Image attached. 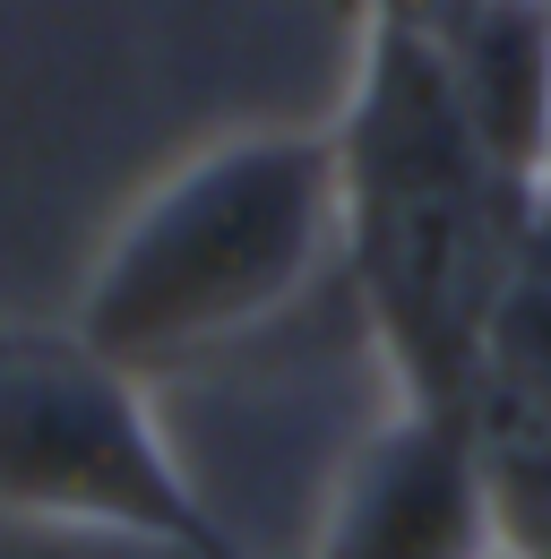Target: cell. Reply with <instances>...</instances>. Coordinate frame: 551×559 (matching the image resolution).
<instances>
[{
    "label": "cell",
    "instance_id": "1",
    "mask_svg": "<svg viewBox=\"0 0 551 559\" xmlns=\"http://www.w3.org/2000/svg\"><path fill=\"white\" fill-rule=\"evenodd\" d=\"M337 130L344 267L397 405L474 414L500 301L517 293L543 199L491 155L413 17L362 26Z\"/></svg>",
    "mask_w": 551,
    "mask_h": 559
},
{
    "label": "cell",
    "instance_id": "2",
    "mask_svg": "<svg viewBox=\"0 0 551 559\" xmlns=\"http://www.w3.org/2000/svg\"><path fill=\"white\" fill-rule=\"evenodd\" d=\"M328 259H344L337 130H250L146 190L78 284L69 336L130 379L181 370L259 336Z\"/></svg>",
    "mask_w": 551,
    "mask_h": 559
},
{
    "label": "cell",
    "instance_id": "3",
    "mask_svg": "<svg viewBox=\"0 0 551 559\" xmlns=\"http://www.w3.org/2000/svg\"><path fill=\"white\" fill-rule=\"evenodd\" d=\"M0 508L35 525L130 534L199 559L224 516L199 499L181 456L146 414V388L78 336L0 328Z\"/></svg>",
    "mask_w": 551,
    "mask_h": 559
},
{
    "label": "cell",
    "instance_id": "4",
    "mask_svg": "<svg viewBox=\"0 0 551 559\" xmlns=\"http://www.w3.org/2000/svg\"><path fill=\"white\" fill-rule=\"evenodd\" d=\"M310 559H491L474 414L397 405L353 439Z\"/></svg>",
    "mask_w": 551,
    "mask_h": 559
},
{
    "label": "cell",
    "instance_id": "5",
    "mask_svg": "<svg viewBox=\"0 0 551 559\" xmlns=\"http://www.w3.org/2000/svg\"><path fill=\"white\" fill-rule=\"evenodd\" d=\"M413 26L431 35L491 155L535 190L551 130V0H413Z\"/></svg>",
    "mask_w": 551,
    "mask_h": 559
},
{
    "label": "cell",
    "instance_id": "6",
    "mask_svg": "<svg viewBox=\"0 0 551 559\" xmlns=\"http://www.w3.org/2000/svg\"><path fill=\"white\" fill-rule=\"evenodd\" d=\"M474 448H482V499H491V551L551 559V414L508 388H482Z\"/></svg>",
    "mask_w": 551,
    "mask_h": 559
},
{
    "label": "cell",
    "instance_id": "7",
    "mask_svg": "<svg viewBox=\"0 0 551 559\" xmlns=\"http://www.w3.org/2000/svg\"><path fill=\"white\" fill-rule=\"evenodd\" d=\"M199 559H250V551H242V534H233V525H224V534H215V543H207Z\"/></svg>",
    "mask_w": 551,
    "mask_h": 559
},
{
    "label": "cell",
    "instance_id": "8",
    "mask_svg": "<svg viewBox=\"0 0 551 559\" xmlns=\"http://www.w3.org/2000/svg\"><path fill=\"white\" fill-rule=\"evenodd\" d=\"M535 199H543V215H551V130H543V181H535Z\"/></svg>",
    "mask_w": 551,
    "mask_h": 559
}]
</instances>
